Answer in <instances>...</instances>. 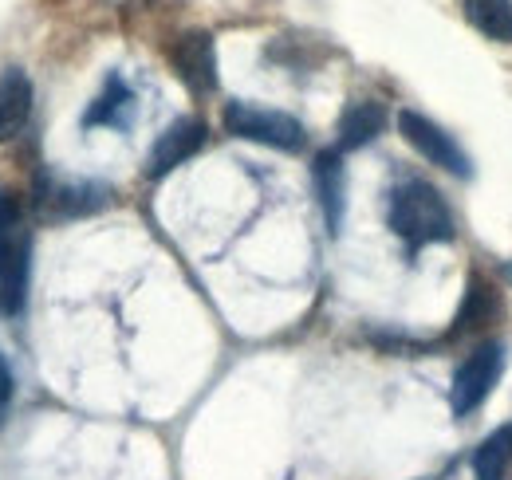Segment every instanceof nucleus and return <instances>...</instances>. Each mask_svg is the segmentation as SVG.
<instances>
[{"mask_svg": "<svg viewBox=\"0 0 512 480\" xmlns=\"http://www.w3.org/2000/svg\"><path fill=\"white\" fill-rule=\"evenodd\" d=\"M390 229L410 248L453 240V213L430 181H402L390 193Z\"/></svg>", "mask_w": 512, "mask_h": 480, "instance_id": "obj_1", "label": "nucleus"}, {"mask_svg": "<svg viewBox=\"0 0 512 480\" xmlns=\"http://www.w3.org/2000/svg\"><path fill=\"white\" fill-rule=\"evenodd\" d=\"M225 130L233 138L245 142H260L272 150H300L304 146V126L284 115V111H264L253 103H229L225 107Z\"/></svg>", "mask_w": 512, "mask_h": 480, "instance_id": "obj_2", "label": "nucleus"}, {"mask_svg": "<svg viewBox=\"0 0 512 480\" xmlns=\"http://www.w3.org/2000/svg\"><path fill=\"white\" fill-rule=\"evenodd\" d=\"M501 370H505V347L501 343H481L469 359L457 366L453 374V414H473L489 394L493 386L501 382Z\"/></svg>", "mask_w": 512, "mask_h": 480, "instance_id": "obj_3", "label": "nucleus"}, {"mask_svg": "<svg viewBox=\"0 0 512 480\" xmlns=\"http://www.w3.org/2000/svg\"><path fill=\"white\" fill-rule=\"evenodd\" d=\"M398 134H402L430 166H442L446 174H457V178H469V174H473L465 150L449 138L438 122L426 119V115H418V111H398Z\"/></svg>", "mask_w": 512, "mask_h": 480, "instance_id": "obj_4", "label": "nucleus"}, {"mask_svg": "<svg viewBox=\"0 0 512 480\" xmlns=\"http://www.w3.org/2000/svg\"><path fill=\"white\" fill-rule=\"evenodd\" d=\"M170 63L178 71V79L190 87L193 95H209L217 87V52H213V36L209 32H186L174 40Z\"/></svg>", "mask_w": 512, "mask_h": 480, "instance_id": "obj_5", "label": "nucleus"}, {"mask_svg": "<svg viewBox=\"0 0 512 480\" xmlns=\"http://www.w3.org/2000/svg\"><path fill=\"white\" fill-rule=\"evenodd\" d=\"M205 146V122L201 119H178L150 150L146 174L150 178H166L170 170H178L182 162H190L193 154Z\"/></svg>", "mask_w": 512, "mask_h": 480, "instance_id": "obj_6", "label": "nucleus"}, {"mask_svg": "<svg viewBox=\"0 0 512 480\" xmlns=\"http://www.w3.org/2000/svg\"><path fill=\"white\" fill-rule=\"evenodd\" d=\"M312 174H316V189H320L327 233L335 237L343 229V213H347V170H343L339 150H323L320 158H316V170Z\"/></svg>", "mask_w": 512, "mask_h": 480, "instance_id": "obj_7", "label": "nucleus"}, {"mask_svg": "<svg viewBox=\"0 0 512 480\" xmlns=\"http://www.w3.org/2000/svg\"><path fill=\"white\" fill-rule=\"evenodd\" d=\"M32 115V83L20 67H8L0 75V142L16 138Z\"/></svg>", "mask_w": 512, "mask_h": 480, "instance_id": "obj_8", "label": "nucleus"}, {"mask_svg": "<svg viewBox=\"0 0 512 480\" xmlns=\"http://www.w3.org/2000/svg\"><path fill=\"white\" fill-rule=\"evenodd\" d=\"M386 126V107L375 99H359L343 111L339 119V150H359V146H371Z\"/></svg>", "mask_w": 512, "mask_h": 480, "instance_id": "obj_9", "label": "nucleus"}, {"mask_svg": "<svg viewBox=\"0 0 512 480\" xmlns=\"http://www.w3.org/2000/svg\"><path fill=\"white\" fill-rule=\"evenodd\" d=\"M28 272H32V244L28 237L16 244V256L8 264V272L0 276V315H20L28 300Z\"/></svg>", "mask_w": 512, "mask_h": 480, "instance_id": "obj_10", "label": "nucleus"}, {"mask_svg": "<svg viewBox=\"0 0 512 480\" xmlns=\"http://www.w3.org/2000/svg\"><path fill=\"white\" fill-rule=\"evenodd\" d=\"M469 24L497 40V44H512V0H461Z\"/></svg>", "mask_w": 512, "mask_h": 480, "instance_id": "obj_11", "label": "nucleus"}, {"mask_svg": "<svg viewBox=\"0 0 512 480\" xmlns=\"http://www.w3.org/2000/svg\"><path fill=\"white\" fill-rule=\"evenodd\" d=\"M509 457H512L509 429L485 437L481 449H477V457H473V473H477V480H505L509 477Z\"/></svg>", "mask_w": 512, "mask_h": 480, "instance_id": "obj_12", "label": "nucleus"}, {"mask_svg": "<svg viewBox=\"0 0 512 480\" xmlns=\"http://www.w3.org/2000/svg\"><path fill=\"white\" fill-rule=\"evenodd\" d=\"M130 107V91L119 75L107 79V91L91 103V111L83 115V126H119L123 122V111Z\"/></svg>", "mask_w": 512, "mask_h": 480, "instance_id": "obj_13", "label": "nucleus"}, {"mask_svg": "<svg viewBox=\"0 0 512 480\" xmlns=\"http://www.w3.org/2000/svg\"><path fill=\"white\" fill-rule=\"evenodd\" d=\"M16 225H20V205L8 189H0V276L8 272V264L16 256V244L24 240L16 233Z\"/></svg>", "mask_w": 512, "mask_h": 480, "instance_id": "obj_14", "label": "nucleus"}, {"mask_svg": "<svg viewBox=\"0 0 512 480\" xmlns=\"http://www.w3.org/2000/svg\"><path fill=\"white\" fill-rule=\"evenodd\" d=\"M493 311H497V296H493L481 280H473V284H469V296H465V307L457 311V331H473V327H481Z\"/></svg>", "mask_w": 512, "mask_h": 480, "instance_id": "obj_15", "label": "nucleus"}, {"mask_svg": "<svg viewBox=\"0 0 512 480\" xmlns=\"http://www.w3.org/2000/svg\"><path fill=\"white\" fill-rule=\"evenodd\" d=\"M8 402H12V374H8V366H4V359H0V418H4Z\"/></svg>", "mask_w": 512, "mask_h": 480, "instance_id": "obj_16", "label": "nucleus"}, {"mask_svg": "<svg viewBox=\"0 0 512 480\" xmlns=\"http://www.w3.org/2000/svg\"><path fill=\"white\" fill-rule=\"evenodd\" d=\"M509 441H512V429H509Z\"/></svg>", "mask_w": 512, "mask_h": 480, "instance_id": "obj_17", "label": "nucleus"}]
</instances>
